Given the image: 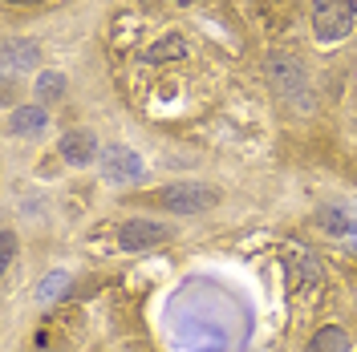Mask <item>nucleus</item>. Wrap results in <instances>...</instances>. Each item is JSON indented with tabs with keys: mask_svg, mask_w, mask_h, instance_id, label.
<instances>
[{
	"mask_svg": "<svg viewBox=\"0 0 357 352\" xmlns=\"http://www.w3.org/2000/svg\"><path fill=\"white\" fill-rule=\"evenodd\" d=\"M41 61V49L33 41H21V37H13V41H4V69L8 73H21V69H33Z\"/></svg>",
	"mask_w": 357,
	"mask_h": 352,
	"instance_id": "obj_8",
	"label": "nucleus"
},
{
	"mask_svg": "<svg viewBox=\"0 0 357 352\" xmlns=\"http://www.w3.org/2000/svg\"><path fill=\"white\" fill-rule=\"evenodd\" d=\"M321 227L333 239H345L357 247V202H325L321 207Z\"/></svg>",
	"mask_w": 357,
	"mask_h": 352,
	"instance_id": "obj_5",
	"label": "nucleus"
},
{
	"mask_svg": "<svg viewBox=\"0 0 357 352\" xmlns=\"http://www.w3.org/2000/svg\"><path fill=\"white\" fill-rule=\"evenodd\" d=\"M167 239H171V227H158V223H146V219H130L118 231V243L126 251H146V247H158Z\"/></svg>",
	"mask_w": 357,
	"mask_h": 352,
	"instance_id": "obj_6",
	"label": "nucleus"
},
{
	"mask_svg": "<svg viewBox=\"0 0 357 352\" xmlns=\"http://www.w3.org/2000/svg\"><path fill=\"white\" fill-rule=\"evenodd\" d=\"M158 202L171 211V215H199V211H211L220 202V191L215 186H203V182H175L167 186Z\"/></svg>",
	"mask_w": 357,
	"mask_h": 352,
	"instance_id": "obj_2",
	"label": "nucleus"
},
{
	"mask_svg": "<svg viewBox=\"0 0 357 352\" xmlns=\"http://www.w3.org/2000/svg\"><path fill=\"white\" fill-rule=\"evenodd\" d=\"M357 4L354 0H312V33L321 45H333L354 33Z\"/></svg>",
	"mask_w": 357,
	"mask_h": 352,
	"instance_id": "obj_1",
	"label": "nucleus"
},
{
	"mask_svg": "<svg viewBox=\"0 0 357 352\" xmlns=\"http://www.w3.org/2000/svg\"><path fill=\"white\" fill-rule=\"evenodd\" d=\"M171 53H175V57H183V53H187V45H183V41L158 45V49H151V61H162V57H171Z\"/></svg>",
	"mask_w": 357,
	"mask_h": 352,
	"instance_id": "obj_14",
	"label": "nucleus"
},
{
	"mask_svg": "<svg viewBox=\"0 0 357 352\" xmlns=\"http://www.w3.org/2000/svg\"><path fill=\"white\" fill-rule=\"evenodd\" d=\"M13 4H37V0H13Z\"/></svg>",
	"mask_w": 357,
	"mask_h": 352,
	"instance_id": "obj_15",
	"label": "nucleus"
},
{
	"mask_svg": "<svg viewBox=\"0 0 357 352\" xmlns=\"http://www.w3.org/2000/svg\"><path fill=\"white\" fill-rule=\"evenodd\" d=\"M309 352H349V336L341 328H321L309 340Z\"/></svg>",
	"mask_w": 357,
	"mask_h": 352,
	"instance_id": "obj_10",
	"label": "nucleus"
},
{
	"mask_svg": "<svg viewBox=\"0 0 357 352\" xmlns=\"http://www.w3.org/2000/svg\"><path fill=\"white\" fill-rule=\"evenodd\" d=\"M61 93H66V77L61 73H41L37 77V97L41 102H57Z\"/></svg>",
	"mask_w": 357,
	"mask_h": 352,
	"instance_id": "obj_11",
	"label": "nucleus"
},
{
	"mask_svg": "<svg viewBox=\"0 0 357 352\" xmlns=\"http://www.w3.org/2000/svg\"><path fill=\"white\" fill-rule=\"evenodd\" d=\"M57 150H61V158H66L69 166H89L93 154H98V142H93L89 130H69V134H61Z\"/></svg>",
	"mask_w": 357,
	"mask_h": 352,
	"instance_id": "obj_7",
	"label": "nucleus"
},
{
	"mask_svg": "<svg viewBox=\"0 0 357 352\" xmlns=\"http://www.w3.org/2000/svg\"><path fill=\"white\" fill-rule=\"evenodd\" d=\"M66 287H69V275H66V271H53V275H45V280H41V287H37V300H57Z\"/></svg>",
	"mask_w": 357,
	"mask_h": 352,
	"instance_id": "obj_12",
	"label": "nucleus"
},
{
	"mask_svg": "<svg viewBox=\"0 0 357 352\" xmlns=\"http://www.w3.org/2000/svg\"><path fill=\"white\" fill-rule=\"evenodd\" d=\"M98 162H102V175L110 178V182H142V175H146L138 154L126 150V146H106Z\"/></svg>",
	"mask_w": 357,
	"mask_h": 352,
	"instance_id": "obj_4",
	"label": "nucleus"
},
{
	"mask_svg": "<svg viewBox=\"0 0 357 352\" xmlns=\"http://www.w3.org/2000/svg\"><path fill=\"white\" fill-rule=\"evenodd\" d=\"M13 259H17V235L4 227V231H0V264H4V271L13 267Z\"/></svg>",
	"mask_w": 357,
	"mask_h": 352,
	"instance_id": "obj_13",
	"label": "nucleus"
},
{
	"mask_svg": "<svg viewBox=\"0 0 357 352\" xmlns=\"http://www.w3.org/2000/svg\"><path fill=\"white\" fill-rule=\"evenodd\" d=\"M49 126V113L41 106H21V110L8 118V130L17 134V138H33V134H41Z\"/></svg>",
	"mask_w": 357,
	"mask_h": 352,
	"instance_id": "obj_9",
	"label": "nucleus"
},
{
	"mask_svg": "<svg viewBox=\"0 0 357 352\" xmlns=\"http://www.w3.org/2000/svg\"><path fill=\"white\" fill-rule=\"evenodd\" d=\"M268 77H272V86L280 97H296L301 106H309V77H305V69L296 57H284V53H272L268 57Z\"/></svg>",
	"mask_w": 357,
	"mask_h": 352,
	"instance_id": "obj_3",
	"label": "nucleus"
},
{
	"mask_svg": "<svg viewBox=\"0 0 357 352\" xmlns=\"http://www.w3.org/2000/svg\"><path fill=\"white\" fill-rule=\"evenodd\" d=\"M178 4H195V0H178Z\"/></svg>",
	"mask_w": 357,
	"mask_h": 352,
	"instance_id": "obj_16",
	"label": "nucleus"
}]
</instances>
